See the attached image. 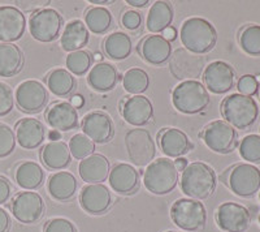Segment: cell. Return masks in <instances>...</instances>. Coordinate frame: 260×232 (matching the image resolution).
<instances>
[{
    "label": "cell",
    "mask_w": 260,
    "mask_h": 232,
    "mask_svg": "<svg viewBox=\"0 0 260 232\" xmlns=\"http://www.w3.org/2000/svg\"><path fill=\"white\" fill-rule=\"evenodd\" d=\"M180 36L183 48L197 55L211 51L217 42L215 26L202 17H190L183 21Z\"/></svg>",
    "instance_id": "obj_1"
},
{
    "label": "cell",
    "mask_w": 260,
    "mask_h": 232,
    "mask_svg": "<svg viewBox=\"0 0 260 232\" xmlns=\"http://www.w3.org/2000/svg\"><path fill=\"white\" fill-rule=\"evenodd\" d=\"M216 173L203 162H192L182 171L181 189L192 199H206L216 189Z\"/></svg>",
    "instance_id": "obj_2"
},
{
    "label": "cell",
    "mask_w": 260,
    "mask_h": 232,
    "mask_svg": "<svg viewBox=\"0 0 260 232\" xmlns=\"http://www.w3.org/2000/svg\"><path fill=\"white\" fill-rule=\"evenodd\" d=\"M222 118L233 128H250L257 119L259 107L254 98L243 94H231L221 103Z\"/></svg>",
    "instance_id": "obj_3"
},
{
    "label": "cell",
    "mask_w": 260,
    "mask_h": 232,
    "mask_svg": "<svg viewBox=\"0 0 260 232\" xmlns=\"http://www.w3.org/2000/svg\"><path fill=\"white\" fill-rule=\"evenodd\" d=\"M172 103L180 112L194 115L208 107L210 94L203 83L199 81H182L172 93Z\"/></svg>",
    "instance_id": "obj_4"
},
{
    "label": "cell",
    "mask_w": 260,
    "mask_h": 232,
    "mask_svg": "<svg viewBox=\"0 0 260 232\" xmlns=\"http://www.w3.org/2000/svg\"><path fill=\"white\" fill-rule=\"evenodd\" d=\"M178 183V171L173 161L159 158L152 161L143 173V184L148 192L154 194L171 193Z\"/></svg>",
    "instance_id": "obj_5"
},
{
    "label": "cell",
    "mask_w": 260,
    "mask_h": 232,
    "mask_svg": "<svg viewBox=\"0 0 260 232\" xmlns=\"http://www.w3.org/2000/svg\"><path fill=\"white\" fill-rule=\"evenodd\" d=\"M171 218L183 231H198L206 224L207 212L198 199L180 198L171 208Z\"/></svg>",
    "instance_id": "obj_6"
},
{
    "label": "cell",
    "mask_w": 260,
    "mask_h": 232,
    "mask_svg": "<svg viewBox=\"0 0 260 232\" xmlns=\"http://www.w3.org/2000/svg\"><path fill=\"white\" fill-rule=\"evenodd\" d=\"M127 157L138 167L148 166L156 155V145L147 129H130L125 136Z\"/></svg>",
    "instance_id": "obj_7"
},
{
    "label": "cell",
    "mask_w": 260,
    "mask_h": 232,
    "mask_svg": "<svg viewBox=\"0 0 260 232\" xmlns=\"http://www.w3.org/2000/svg\"><path fill=\"white\" fill-rule=\"evenodd\" d=\"M62 27V17L56 9L45 8L30 16L29 32L36 41L48 43L59 37Z\"/></svg>",
    "instance_id": "obj_8"
},
{
    "label": "cell",
    "mask_w": 260,
    "mask_h": 232,
    "mask_svg": "<svg viewBox=\"0 0 260 232\" xmlns=\"http://www.w3.org/2000/svg\"><path fill=\"white\" fill-rule=\"evenodd\" d=\"M201 137L208 149L219 154H228L233 152L237 145L236 129L222 120L210 123L203 129Z\"/></svg>",
    "instance_id": "obj_9"
},
{
    "label": "cell",
    "mask_w": 260,
    "mask_h": 232,
    "mask_svg": "<svg viewBox=\"0 0 260 232\" xmlns=\"http://www.w3.org/2000/svg\"><path fill=\"white\" fill-rule=\"evenodd\" d=\"M228 185L237 196H254L260 189V170L248 163L237 164L228 175Z\"/></svg>",
    "instance_id": "obj_10"
},
{
    "label": "cell",
    "mask_w": 260,
    "mask_h": 232,
    "mask_svg": "<svg viewBox=\"0 0 260 232\" xmlns=\"http://www.w3.org/2000/svg\"><path fill=\"white\" fill-rule=\"evenodd\" d=\"M203 56L192 54L186 48H177L169 59V71L177 80H197L203 73Z\"/></svg>",
    "instance_id": "obj_11"
},
{
    "label": "cell",
    "mask_w": 260,
    "mask_h": 232,
    "mask_svg": "<svg viewBox=\"0 0 260 232\" xmlns=\"http://www.w3.org/2000/svg\"><path fill=\"white\" fill-rule=\"evenodd\" d=\"M13 217L25 224L36 223L45 214V202L37 192H20L11 204Z\"/></svg>",
    "instance_id": "obj_12"
},
{
    "label": "cell",
    "mask_w": 260,
    "mask_h": 232,
    "mask_svg": "<svg viewBox=\"0 0 260 232\" xmlns=\"http://www.w3.org/2000/svg\"><path fill=\"white\" fill-rule=\"evenodd\" d=\"M16 103L21 111L36 113L45 108L48 99L47 89L37 80H26L16 89Z\"/></svg>",
    "instance_id": "obj_13"
},
{
    "label": "cell",
    "mask_w": 260,
    "mask_h": 232,
    "mask_svg": "<svg viewBox=\"0 0 260 232\" xmlns=\"http://www.w3.org/2000/svg\"><path fill=\"white\" fill-rule=\"evenodd\" d=\"M217 226L225 232H243L251 223V215L245 206L236 202H224L216 212Z\"/></svg>",
    "instance_id": "obj_14"
},
{
    "label": "cell",
    "mask_w": 260,
    "mask_h": 232,
    "mask_svg": "<svg viewBox=\"0 0 260 232\" xmlns=\"http://www.w3.org/2000/svg\"><path fill=\"white\" fill-rule=\"evenodd\" d=\"M236 73L231 64L217 60L206 67L203 80L206 89L213 94H225L234 86Z\"/></svg>",
    "instance_id": "obj_15"
},
{
    "label": "cell",
    "mask_w": 260,
    "mask_h": 232,
    "mask_svg": "<svg viewBox=\"0 0 260 232\" xmlns=\"http://www.w3.org/2000/svg\"><path fill=\"white\" fill-rule=\"evenodd\" d=\"M26 18L17 7H0V43H12L24 36Z\"/></svg>",
    "instance_id": "obj_16"
},
{
    "label": "cell",
    "mask_w": 260,
    "mask_h": 232,
    "mask_svg": "<svg viewBox=\"0 0 260 232\" xmlns=\"http://www.w3.org/2000/svg\"><path fill=\"white\" fill-rule=\"evenodd\" d=\"M80 204L89 214H104L112 204V196L104 184H89L81 191Z\"/></svg>",
    "instance_id": "obj_17"
},
{
    "label": "cell",
    "mask_w": 260,
    "mask_h": 232,
    "mask_svg": "<svg viewBox=\"0 0 260 232\" xmlns=\"http://www.w3.org/2000/svg\"><path fill=\"white\" fill-rule=\"evenodd\" d=\"M82 131L86 137L92 142L106 143L113 137V122L110 116L104 112L94 111L83 118Z\"/></svg>",
    "instance_id": "obj_18"
},
{
    "label": "cell",
    "mask_w": 260,
    "mask_h": 232,
    "mask_svg": "<svg viewBox=\"0 0 260 232\" xmlns=\"http://www.w3.org/2000/svg\"><path fill=\"white\" fill-rule=\"evenodd\" d=\"M121 113L125 122L134 127H142L150 123L154 116V106L145 96H133L124 101Z\"/></svg>",
    "instance_id": "obj_19"
},
{
    "label": "cell",
    "mask_w": 260,
    "mask_h": 232,
    "mask_svg": "<svg viewBox=\"0 0 260 232\" xmlns=\"http://www.w3.org/2000/svg\"><path fill=\"white\" fill-rule=\"evenodd\" d=\"M46 122L53 131L67 132L77 128L80 118L71 102H56L46 112Z\"/></svg>",
    "instance_id": "obj_20"
},
{
    "label": "cell",
    "mask_w": 260,
    "mask_h": 232,
    "mask_svg": "<svg viewBox=\"0 0 260 232\" xmlns=\"http://www.w3.org/2000/svg\"><path fill=\"white\" fill-rule=\"evenodd\" d=\"M16 140L24 149H37L45 141V125L36 118H25L16 124Z\"/></svg>",
    "instance_id": "obj_21"
},
{
    "label": "cell",
    "mask_w": 260,
    "mask_h": 232,
    "mask_svg": "<svg viewBox=\"0 0 260 232\" xmlns=\"http://www.w3.org/2000/svg\"><path fill=\"white\" fill-rule=\"evenodd\" d=\"M141 56L152 66H161L172 56V45L162 36L152 34L141 42L139 45Z\"/></svg>",
    "instance_id": "obj_22"
},
{
    "label": "cell",
    "mask_w": 260,
    "mask_h": 232,
    "mask_svg": "<svg viewBox=\"0 0 260 232\" xmlns=\"http://www.w3.org/2000/svg\"><path fill=\"white\" fill-rule=\"evenodd\" d=\"M160 149L167 157L180 158L194 148L187 134L178 128H166L159 133Z\"/></svg>",
    "instance_id": "obj_23"
},
{
    "label": "cell",
    "mask_w": 260,
    "mask_h": 232,
    "mask_svg": "<svg viewBox=\"0 0 260 232\" xmlns=\"http://www.w3.org/2000/svg\"><path fill=\"white\" fill-rule=\"evenodd\" d=\"M110 184L118 194H132L139 185V173L132 164L117 163L110 171Z\"/></svg>",
    "instance_id": "obj_24"
},
{
    "label": "cell",
    "mask_w": 260,
    "mask_h": 232,
    "mask_svg": "<svg viewBox=\"0 0 260 232\" xmlns=\"http://www.w3.org/2000/svg\"><path fill=\"white\" fill-rule=\"evenodd\" d=\"M111 171L110 162L104 155L92 154L78 164L81 179L87 184H103Z\"/></svg>",
    "instance_id": "obj_25"
},
{
    "label": "cell",
    "mask_w": 260,
    "mask_h": 232,
    "mask_svg": "<svg viewBox=\"0 0 260 232\" xmlns=\"http://www.w3.org/2000/svg\"><path fill=\"white\" fill-rule=\"evenodd\" d=\"M77 179L68 171H59L50 176L47 182V191L56 201H68L77 192Z\"/></svg>",
    "instance_id": "obj_26"
},
{
    "label": "cell",
    "mask_w": 260,
    "mask_h": 232,
    "mask_svg": "<svg viewBox=\"0 0 260 232\" xmlns=\"http://www.w3.org/2000/svg\"><path fill=\"white\" fill-rule=\"evenodd\" d=\"M118 73L115 66L110 63H98L90 69L87 83L96 92H108L116 86Z\"/></svg>",
    "instance_id": "obj_27"
},
{
    "label": "cell",
    "mask_w": 260,
    "mask_h": 232,
    "mask_svg": "<svg viewBox=\"0 0 260 232\" xmlns=\"http://www.w3.org/2000/svg\"><path fill=\"white\" fill-rule=\"evenodd\" d=\"M42 162L50 170H61L68 167L72 162V154L69 146L62 141H51L41 153Z\"/></svg>",
    "instance_id": "obj_28"
},
{
    "label": "cell",
    "mask_w": 260,
    "mask_h": 232,
    "mask_svg": "<svg viewBox=\"0 0 260 232\" xmlns=\"http://www.w3.org/2000/svg\"><path fill=\"white\" fill-rule=\"evenodd\" d=\"M89 37V29L86 27L82 21L73 20L65 26L61 38H60V45H61L62 50L68 51V52L80 51L81 48L87 45Z\"/></svg>",
    "instance_id": "obj_29"
},
{
    "label": "cell",
    "mask_w": 260,
    "mask_h": 232,
    "mask_svg": "<svg viewBox=\"0 0 260 232\" xmlns=\"http://www.w3.org/2000/svg\"><path fill=\"white\" fill-rule=\"evenodd\" d=\"M24 67V54L15 43H0V77H12Z\"/></svg>",
    "instance_id": "obj_30"
},
{
    "label": "cell",
    "mask_w": 260,
    "mask_h": 232,
    "mask_svg": "<svg viewBox=\"0 0 260 232\" xmlns=\"http://www.w3.org/2000/svg\"><path fill=\"white\" fill-rule=\"evenodd\" d=\"M175 17L173 8L168 2H155L148 11L147 29L151 33H161L171 26Z\"/></svg>",
    "instance_id": "obj_31"
},
{
    "label": "cell",
    "mask_w": 260,
    "mask_h": 232,
    "mask_svg": "<svg viewBox=\"0 0 260 232\" xmlns=\"http://www.w3.org/2000/svg\"><path fill=\"white\" fill-rule=\"evenodd\" d=\"M15 179L21 188H24L26 191H32L42 185L45 180V171L36 162H22L16 168Z\"/></svg>",
    "instance_id": "obj_32"
},
{
    "label": "cell",
    "mask_w": 260,
    "mask_h": 232,
    "mask_svg": "<svg viewBox=\"0 0 260 232\" xmlns=\"http://www.w3.org/2000/svg\"><path fill=\"white\" fill-rule=\"evenodd\" d=\"M104 52L113 60H124L132 54L133 43L126 33L116 32L104 39Z\"/></svg>",
    "instance_id": "obj_33"
},
{
    "label": "cell",
    "mask_w": 260,
    "mask_h": 232,
    "mask_svg": "<svg viewBox=\"0 0 260 232\" xmlns=\"http://www.w3.org/2000/svg\"><path fill=\"white\" fill-rule=\"evenodd\" d=\"M48 89L56 97H67L73 92L76 86V81L72 73L67 69H53L47 76Z\"/></svg>",
    "instance_id": "obj_34"
},
{
    "label": "cell",
    "mask_w": 260,
    "mask_h": 232,
    "mask_svg": "<svg viewBox=\"0 0 260 232\" xmlns=\"http://www.w3.org/2000/svg\"><path fill=\"white\" fill-rule=\"evenodd\" d=\"M85 21L91 33L104 34L112 25V13L104 7H94L86 12Z\"/></svg>",
    "instance_id": "obj_35"
},
{
    "label": "cell",
    "mask_w": 260,
    "mask_h": 232,
    "mask_svg": "<svg viewBox=\"0 0 260 232\" xmlns=\"http://www.w3.org/2000/svg\"><path fill=\"white\" fill-rule=\"evenodd\" d=\"M122 85H124V89L130 94L141 96L150 86V77L147 72L143 69L132 68L124 75Z\"/></svg>",
    "instance_id": "obj_36"
},
{
    "label": "cell",
    "mask_w": 260,
    "mask_h": 232,
    "mask_svg": "<svg viewBox=\"0 0 260 232\" xmlns=\"http://www.w3.org/2000/svg\"><path fill=\"white\" fill-rule=\"evenodd\" d=\"M241 48L251 56L260 55V25H248L240 34Z\"/></svg>",
    "instance_id": "obj_37"
},
{
    "label": "cell",
    "mask_w": 260,
    "mask_h": 232,
    "mask_svg": "<svg viewBox=\"0 0 260 232\" xmlns=\"http://www.w3.org/2000/svg\"><path fill=\"white\" fill-rule=\"evenodd\" d=\"M65 63H67L69 72H72L73 75L83 76L91 67L92 56L90 55V52L85 50L74 51L67 56Z\"/></svg>",
    "instance_id": "obj_38"
},
{
    "label": "cell",
    "mask_w": 260,
    "mask_h": 232,
    "mask_svg": "<svg viewBox=\"0 0 260 232\" xmlns=\"http://www.w3.org/2000/svg\"><path fill=\"white\" fill-rule=\"evenodd\" d=\"M69 150H71V154L76 159L82 161L85 158L94 154L95 143L90 140L89 137H86L85 134H74L71 141H69Z\"/></svg>",
    "instance_id": "obj_39"
},
{
    "label": "cell",
    "mask_w": 260,
    "mask_h": 232,
    "mask_svg": "<svg viewBox=\"0 0 260 232\" xmlns=\"http://www.w3.org/2000/svg\"><path fill=\"white\" fill-rule=\"evenodd\" d=\"M240 155L250 163H260V136H246L240 143Z\"/></svg>",
    "instance_id": "obj_40"
},
{
    "label": "cell",
    "mask_w": 260,
    "mask_h": 232,
    "mask_svg": "<svg viewBox=\"0 0 260 232\" xmlns=\"http://www.w3.org/2000/svg\"><path fill=\"white\" fill-rule=\"evenodd\" d=\"M16 134L8 125L0 124V158L12 154L16 149Z\"/></svg>",
    "instance_id": "obj_41"
},
{
    "label": "cell",
    "mask_w": 260,
    "mask_h": 232,
    "mask_svg": "<svg viewBox=\"0 0 260 232\" xmlns=\"http://www.w3.org/2000/svg\"><path fill=\"white\" fill-rule=\"evenodd\" d=\"M15 106L12 89L4 82H0V118L8 115Z\"/></svg>",
    "instance_id": "obj_42"
},
{
    "label": "cell",
    "mask_w": 260,
    "mask_h": 232,
    "mask_svg": "<svg viewBox=\"0 0 260 232\" xmlns=\"http://www.w3.org/2000/svg\"><path fill=\"white\" fill-rule=\"evenodd\" d=\"M237 88H238V90H240V94L251 97L257 93V89H259V82L256 81L255 76L245 75L238 80Z\"/></svg>",
    "instance_id": "obj_43"
},
{
    "label": "cell",
    "mask_w": 260,
    "mask_h": 232,
    "mask_svg": "<svg viewBox=\"0 0 260 232\" xmlns=\"http://www.w3.org/2000/svg\"><path fill=\"white\" fill-rule=\"evenodd\" d=\"M45 232H77L74 224L65 218H55L47 222Z\"/></svg>",
    "instance_id": "obj_44"
},
{
    "label": "cell",
    "mask_w": 260,
    "mask_h": 232,
    "mask_svg": "<svg viewBox=\"0 0 260 232\" xmlns=\"http://www.w3.org/2000/svg\"><path fill=\"white\" fill-rule=\"evenodd\" d=\"M121 24L127 30H137L142 25V16L137 11H127L122 15Z\"/></svg>",
    "instance_id": "obj_45"
},
{
    "label": "cell",
    "mask_w": 260,
    "mask_h": 232,
    "mask_svg": "<svg viewBox=\"0 0 260 232\" xmlns=\"http://www.w3.org/2000/svg\"><path fill=\"white\" fill-rule=\"evenodd\" d=\"M17 4L20 8H22L26 12L34 13L41 11V8L45 9V7L48 6L50 2H47V0H45V2H17Z\"/></svg>",
    "instance_id": "obj_46"
},
{
    "label": "cell",
    "mask_w": 260,
    "mask_h": 232,
    "mask_svg": "<svg viewBox=\"0 0 260 232\" xmlns=\"http://www.w3.org/2000/svg\"><path fill=\"white\" fill-rule=\"evenodd\" d=\"M12 194V187H11V183L7 180L6 178L0 176V205L2 204H6Z\"/></svg>",
    "instance_id": "obj_47"
},
{
    "label": "cell",
    "mask_w": 260,
    "mask_h": 232,
    "mask_svg": "<svg viewBox=\"0 0 260 232\" xmlns=\"http://www.w3.org/2000/svg\"><path fill=\"white\" fill-rule=\"evenodd\" d=\"M11 226V218L4 209L0 208V232H8Z\"/></svg>",
    "instance_id": "obj_48"
},
{
    "label": "cell",
    "mask_w": 260,
    "mask_h": 232,
    "mask_svg": "<svg viewBox=\"0 0 260 232\" xmlns=\"http://www.w3.org/2000/svg\"><path fill=\"white\" fill-rule=\"evenodd\" d=\"M162 37H164V38H166L168 42L175 41V39L177 38V30L172 26L167 27V29L162 32Z\"/></svg>",
    "instance_id": "obj_49"
},
{
    "label": "cell",
    "mask_w": 260,
    "mask_h": 232,
    "mask_svg": "<svg viewBox=\"0 0 260 232\" xmlns=\"http://www.w3.org/2000/svg\"><path fill=\"white\" fill-rule=\"evenodd\" d=\"M173 163H175L177 171H183L187 166H189V162H187V159H185V158H178V159H176Z\"/></svg>",
    "instance_id": "obj_50"
},
{
    "label": "cell",
    "mask_w": 260,
    "mask_h": 232,
    "mask_svg": "<svg viewBox=\"0 0 260 232\" xmlns=\"http://www.w3.org/2000/svg\"><path fill=\"white\" fill-rule=\"evenodd\" d=\"M71 103L74 108H80L82 107L83 103H85V99H83L82 96H74L73 98H72Z\"/></svg>",
    "instance_id": "obj_51"
},
{
    "label": "cell",
    "mask_w": 260,
    "mask_h": 232,
    "mask_svg": "<svg viewBox=\"0 0 260 232\" xmlns=\"http://www.w3.org/2000/svg\"><path fill=\"white\" fill-rule=\"evenodd\" d=\"M150 3L148 0H127V4L132 7H137V8H143Z\"/></svg>",
    "instance_id": "obj_52"
},
{
    "label": "cell",
    "mask_w": 260,
    "mask_h": 232,
    "mask_svg": "<svg viewBox=\"0 0 260 232\" xmlns=\"http://www.w3.org/2000/svg\"><path fill=\"white\" fill-rule=\"evenodd\" d=\"M48 137H50V140L52 141H59L60 138H61V134H60L59 131H51L50 133H48Z\"/></svg>",
    "instance_id": "obj_53"
},
{
    "label": "cell",
    "mask_w": 260,
    "mask_h": 232,
    "mask_svg": "<svg viewBox=\"0 0 260 232\" xmlns=\"http://www.w3.org/2000/svg\"><path fill=\"white\" fill-rule=\"evenodd\" d=\"M90 3L98 4V6H103V4H112L113 2H111V0H91Z\"/></svg>",
    "instance_id": "obj_54"
},
{
    "label": "cell",
    "mask_w": 260,
    "mask_h": 232,
    "mask_svg": "<svg viewBox=\"0 0 260 232\" xmlns=\"http://www.w3.org/2000/svg\"><path fill=\"white\" fill-rule=\"evenodd\" d=\"M102 57H103V56H102V54H99V52H96V54L94 55V59L96 60V62H99V60H102Z\"/></svg>",
    "instance_id": "obj_55"
},
{
    "label": "cell",
    "mask_w": 260,
    "mask_h": 232,
    "mask_svg": "<svg viewBox=\"0 0 260 232\" xmlns=\"http://www.w3.org/2000/svg\"><path fill=\"white\" fill-rule=\"evenodd\" d=\"M255 78H256L257 82H260V75H259V76H256V77H255Z\"/></svg>",
    "instance_id": "obj_56"
},
{
    "label": "cell",
    "mask_w": 260,
    "mask_h": 232,
    "mask_svg": "<svg viewBox=\"0 0 260 232\" xmlns=\"http://www.w3.org/2000/svg\"><path fill=\"white\" fill-rule=\"evenodd\" d=\"M167 232H177V231H167Z\"/></svg>",
    "instance_id": "obj_57"
},
{
    "label": "cell",
    "mask_w": 260,
    "mask_h": 232,
    "mask_svg": "<svg viewBox=\"0 0 260 232\" xmlns=\"http://www.w3.org/2000/svg\"><path fill=\"white\" fill-rule=\"evenodd\" d=\"M259 98H260V92H259Z\"/></svg>",
    "instance_id": "obj_58"
},
{
    "label": "cell",
    "mask_w": 260,
    "mask_h": 232,
    "mask_svg": "<svg viewBox=\"0 0 260 232\" xmlns=\"http://www.w3.org/2000/svg\"><path fill=\"white\" fill-rule=\"evenodd\" d=\"M259 222H260V217H259Z\"/></svg>",
    "instance_id": "obj_59"
},
{
    "label": "cell",
    "mask_w": 260,
    "mask_h": 232,
    "mask_svg": "<svg viewBox=\"0 0 260 232\" xmlns=\"http://www.w3.org/2000/svg\"><path fill=\"white\" fill-rule=\"evenodd\" d=\"M259 198H260V196H259Z\"/></svg>",
    "instance_id": "obj_60"
}]
</instances>
